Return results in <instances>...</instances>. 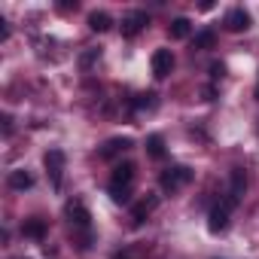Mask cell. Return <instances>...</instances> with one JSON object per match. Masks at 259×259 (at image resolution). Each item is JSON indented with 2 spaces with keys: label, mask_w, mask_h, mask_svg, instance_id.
<instances>
[{
  "label": "cell",
  "mask_w": 259,
  "mask_h": 259,
  "mask_svg": "<svg viewBox=\"0 0 259 259\" xmlns=\"http://www.w3.org/2000/svg\"><path fill=\"white\" fill-rule=\"evenodd\" d=\"M135 147V141L132 138H113V141H107L104 147H101V159H116L119 153H125V150H132Z\"/></svg>",
  "instance_id": "cell-10"
},
{
  "label": "cell",
  "mask_w": 259,
  "mask_h": 259,
  "mask_svg": "<svg viewBox=\"0 0 259 259\" xmlns=\"http://www.w3.org/2000/svg\"><path fill=\"white\" fill-rule=\"evenodd\" d=\"M147 25H150V16H147L144 10L128 13V16L122 19V37H128V40H132V37H138V34H141Z\"/></svg>",
  "instance_id": "cell-3"
},
{
  "label": "cell",
  "mask_w": 259,
  "mask_h": 259,
  "mask_svg": "<svg viewBox=\"0 0 259 259\" xmlns=\"http://www.w3.org/2000/svg\"><path fill=\"white\" fill-rule=\"evenodd\" d=\"M229 213H232V204L223 198V201L210 210V217H207V229H210V232H226V226H229Z\"/></svg>",
  "instance_id": "cell-7"
},
{
  "label": "cell",
  "mask_w": 259,
  "mask_h": 259,
  "mask_svg": "<svg viewBox=\"0 0 259 259\" xmlns=\"http://www.w3.org/2000/svg\"><path fill=\"white\" fill-rule=\"evenodd\" d=\"M89 28H92L95 34H104V31H110V28H113V19H110L107 13H98V10H95V13L89 16Z\"/></svg>",
  "instance_id": "cell-14"
},
{
  "label": "cell",
  "mask_w": 259,
  "mask_h": 259,
  "mask_svg": "<svg viewBox=\"0 0 259 259\" xmlns=\"http://www.w3.org/2000/svg\"><path fill=\"white\" fill-rule=\"evenodd\" d=\"M156 107H159V95L156 92L138 95V101H135V110H156Z\"/></svg>",
  "instance_id": "cell-16"
},
{
  "label": "cell",
  "mask_w": 259,
  "mask_h": 259,
  "mask_svg": "<svg viewBox=\"0 0 259 259\" xmlns=\"http://www.w3.org/2000/svg\"><path fill=\"white\" fill-rule=\"evenodd\" d=\"M189 34H192V22H189V19H183V16H180V19H174V22L168 25V37H171V40H186Z\"/></svg>",
  "instance_id": "cell-12"
},
{
  "label": "cell",
  "mask_w": 259,
  "mask_h": 259,
  "mask_svg": "<svg viewBox=\"0 0 259 259\" xmlns=\"http://www.w3.org/2000/svg\"><path fill=\"white\" fill-rule=\"evenodd\" d=\"M98 55H101L98 49H92V52H85V55H82V67H89V64H92V61H95Z\"/></svg>",
  "instance_id": "cell-20"
},
{
  "label": "cell",
  "mask_w": 259,
  "mask_h": 259,
  "mask_svg": "<svg viewBox=\"0 0 259 259\" xmlns=\"http://www.w3.org/2000/svg\"><path fill=\"white\" fill-rule=\"evenodd\" d=\"M192 183V168H186V165H174V168H165L162 171V177H159V186L165 189V192H180L183 186H189Z\"/></svg>",
  "instance_id": "cell-1"
},
{
  "label": "cell",
  "mask_w": 259,
  "mask_h": 259,
  "mask_svg": "<svg viewBox=\"0 0 259 259\" xmlns=\"http://www.w3.org/2000/svg\"><path fill=\"white\" fill-rule=\"evenodd\" d=\"M64 150H46V156H43V165H46V174H49V180H52V186L55 189H61V174H64Z\"/></svg>",
  "instance_id": "cell-2"
},
{
  "label": "cell",
  "mask_w": 259,
  "mask_h": 259,
  "mask_svg": "<svg viewBox=\"0 0 259 259\" xmlns=\"http://www.w3.org/2000/svg\"><path fill=\"white\" fill-rule=\"evenodd\" d=\"M7 183H10V189H19V192H25V189H31V186H34V177H31L28 171H10Z\"/></svg>",
  "instance_id": "cell-13"
},
{
  "label": "cell",
  "mask_w": 259,
  "mask_h": 259,
  "mask_svg": "<svg viewBox=\"0 0 259 259\" xmlns=\"http://www.w3.org/2000/svg\"><path fill=\"white\" fill-rule=\"evenodd\" d=\"M144 256H147V247H132V250H125V253H119L113 259H144Z\"/></svg>",
  "instance_id": "cell-19"
},
{
  "label": "cell",
  "mask_w": 259,
  "mask_h": 259,
  "mask_svg": "<svg viewBox=\"0 0 259 259\" xmlns=\"http://www.w3.org/2000/svg\"><path fill=\"white\" fill-rule=\"evenodd\" d=\"M171 70H174V55H171V49H156V52H153V76H156V79H165Z\"/></svg>",
  "instance_id": "cell-6"
},
{
  "label": "cell",
  "mask_w": 259,
  "mask_h": 259,
  "mask_svg": "<svg viewBox=\"0 0 259 259\" xmlns=\"http://www.w3.org/2000/svg\"><path fill=\"white\" fill-rule=\"evenodd\" d=\"M223 25H226V31L241 34V31H247V28H250V16L238 7V10H229V13H226V22H223Z\"/></svg>",
  "instance_id": "cell-9"
},
{
  "label": "cell",
  "mask_w": 259,
  "mask_h": 259,
  "mask_svg": "<svg viewBox=\"0 0 259 259\" xmlns=\"http://www.w3.org/2000/svg\"><path fill=\"white\" fill-rule=\"evenodd\" d=\"M107 192H110V198L116 204H128V201H132V189H116V186H110Z\"/></svg>",
  "instance_id": "cell-17"
},
{
  "label": "cell",
  "mask_w": 259,
  "mask_h": 259,
  "mask_svg": "<svg viewBox=\"0 0 259 259\" xmlns=\"http://www.w3.org/2000/svg\"><path fill=\"white\" fill-rule=\"evenodd\" d=\"M147 153H150L153 159H162V156H165V138H162V135H150V138H147Z\"/></svg>",
  "instance_id": "cell-15"
},
{
  "label": "cell",
  "mask_w": 259,
  "mask_h": 259,
  "mask_svg": "<svg viewBox=\"0 0 259 259\" xmlns=\"http://www.w3.org/2000/svg\"><path fill=\"white\" fill-rule=\"evenodd\" d=\"M135 174H138V168H135L132 162H119V165L113 168L110 186H116V189H132V183H135Z\"/></svg>",
  "instance_id": "cell-4"
},
{
  "label": "cell",
  "mask_w": 259,
  "mask_h": 259,
  "mask_svg": "<svg viewBox=\"0 0 259 259\" xmlns=\"http://www.w3.org/2000/svg\"><path fill=\"white\" fill-rule=\"evenodd\" d=\"M4 135H7V138L13 135V116H4Z\"/></svg>",
  "instance_id": "cell-21"
},
{
  "label": "cell",
  "mask_w": 259,
  "mask_h": 259,
  "mask_svg": "<svg viewBox=\"0 0 259 259\" xmlns=\"http://www.w3.org/2000/svg\"><path fill=\"white\" fill-rule=\"evenodd\" d=\"M156 207H159V195H147V198H141V201L132 207V226H141Z\"/></svg>",
  "instance_id": "cell-8"
},
{
  "label": "cell",
  "mask_w": 259,
  "mask_h": 259,
  "mask_svg": "<svg viewBox=\"0 0 259 259\" xmlns=\"http://www.w3.org/2000/svg\"><path fill=\"white\" fill-rule=\"evenodd\" d=\"M210 73L213 76H223V64H210Z\"/></svg>",
  "instance_id": "cell-22"
},
{
  "label": "cell",
  "mask_w": 259,
  "mask_h": 259,
  "mask_svg": "<svg viewBox=\"0 0 259 259\" xmlns=\"http://www.w3.org/2000/svg\"><path fill=\"white\" fill-rule=\"evenodd\" d=\"M22 235L25 238H34V241H43L46 238V223L40 217H31V220L22 223Z\"/></svg>",
  "instance_id": "cell-11"
},
{
  "label": "cell",
  "mask_w": 259,
  "mask_h": 259,
  "mask_svg": "<svg viewBox=\"0 0 259 259\" xmlns=\"http://www.w3.org/2000/svg\"><path fill=\"white\" fill-rule=\"evenodd\" d=\"M213 40H217V37H213V31H201V34L195 37V49H210V46H213Z\"/></svg>",
  "instance_id": "cell-18"
},
{
  "label": "cell",
  "mask_w": 259,
  "mask_h": 259,
  "mask_svg": "<svg viewBox=\"0 0 259 259\" xmlns=\"http://www.w3.org/2000/svg\"><path fill=\"white\" fill-rule=\"evenodd\" d=\"M256 98H259V89H256Z\"/></svg>",
  "instance_id": "cell-23"
},
{
  "label": "cell",
  "mask_w": 259,
  "mask_h": 259,
  "mask_svg": "<svg viewBox=\"0 0 259 259\" xmlns=\"http://www.w3.org/2000/svg\"><path fill=\"white\" fill-rule=\"evenodd\" d=\"M64 217H67L73 226H79V229H89V223H92V213H89V207H85L79 198H73V201L64 204Z\"/></svg>",
  "instance_id": "cell-5"
}]
</instances>
